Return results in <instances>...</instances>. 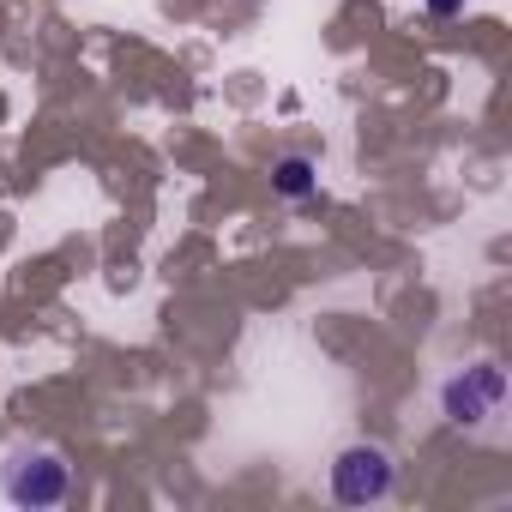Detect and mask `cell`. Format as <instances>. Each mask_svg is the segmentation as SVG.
Here are the masks:
<instances>
[{
	"label": "cell",
	"instance_id": "1",
	"mask_svg": "<svg viewBox=\"0 0 512 512\" xmlns=\"http://www.w3.org/2000/svg\"><path fill=\"white\" fill-rule=\"evenodd\" d=\"M0 494L13 506H25V512H49V506H61L73 494V470L49 446H13L7 464H0Z\"/></svg>",
	"mask_w": 512,
	"mask_h": 512
},
{
	"label": "cell",
	"instance_id": "2",
	"mask_svg": "<svg viewBox=\"0 0 512 512\" xmlns=\"http://www.w3.org/2000/svg\"><path fill=\"white\" fill-rule=\"evenodd\" d=\"M392 488H398V464H392V452L386 446H374V440H356V446H344L338 458H332V500L338 506H380V500H392Z\"/></svg>",
	"mask_w": 512,
	"mask_h": 512
},
{
	"label": "cell",
	"instance_id": "3",
	"mask_svg": "<svg viewBox=\"0 0 512 512\" xmlns=\"http://www.w3.org/2000/svg\"><path fill=\"white\" fill-rule=\"evenodd\" d=\"M500 404H506V368H500V362H470V368H458V374L440 386V410H446V422H458V428L494 422Z\"/></svg>",
	"mask_w": 512,
	"mask_h": 512
},
{
	"label": "cell",
	"instance_id": "4",
	"mask_svg": "<svg viewBox=\"0 0 512 512\" xmlns=\"http://www.w3.org/2000/svg\"><path fill=\"white\" fill-rule=\"evenodd\" d=\"M272 187H278L284 199H314V193H320V163L302 157V151H290V157L272 163Z\"/></svg>",
	"mask_w": 512,
	"mask_h": 512
},
{
	"label": "cell",
	"instance_id": "5",
	"mask_svg": "<svg viewBox=\"0 0 512 512\" xmlns=\"http://www.w3.org/2000/svg\"><path fill=\"white\" fill-rule=\"evenodd\" d=\"M464 7H470V0H422V13H428V19H458Z\"/></svg>",
	"mask_w": 512,
	"mask_h": 512
}]
</instances>
